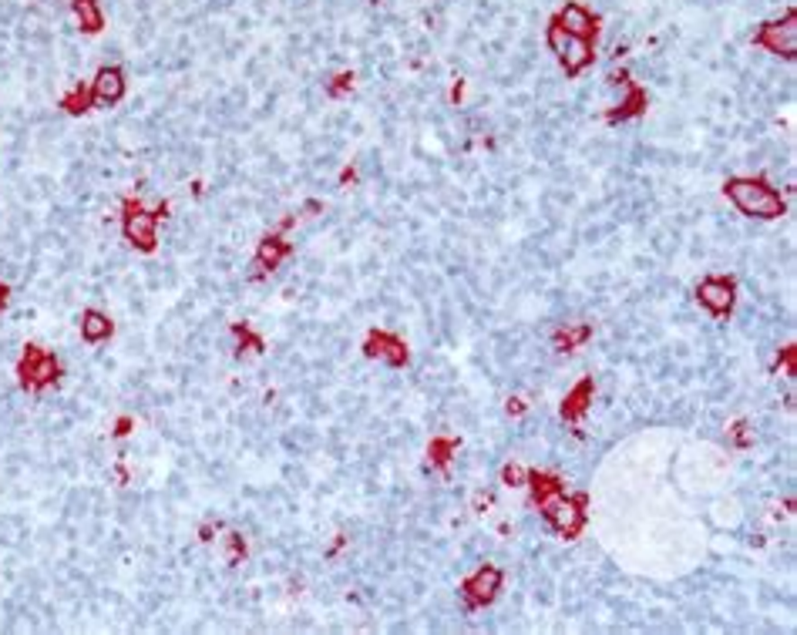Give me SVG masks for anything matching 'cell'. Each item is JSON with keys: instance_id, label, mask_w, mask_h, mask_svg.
<instances>
[{"instance_id": "cell-12", "label": "cell", "mask_w": 797, "mask_h": 635, "mask_svg": "<svg viewBox=\"0 0 797 635\" xmlns=\"http://www.w3.org/2000/svg\"><path fill=\"white\" fill-rule=\"evenodd\" d=\"M367 356H381V360L394 363V367L407 363V350H404V344L394 340V336H387V333H373L371 340H367Z\"/></svg>"}, {"instance_id": "cell-8", "label": "cell", "mask_w": 797, "mask_h": 635, "mask_svg": "<svg viewBox=\"0 0 797 635\" xmlns=\"http://www.w3.org/2000/svg\"><path fill=\"white\" fill-rule=\"evenodd\" d=\"M696 296H700V303L707 306L710 313L723 317V313H730V306H733V282L730 280H707V282H700Z\"/></svg>"}, {"instance_id": "cell-1", "label": "cell", "mask_w": 797, "mask_h": 635, "mask_svg": "<svg viewBox=\"0 0 797 635\" xmlns=\"http://www.w3.org/2000/svg\"><path fill=\"white\" fill-rule=\"evenodd\" d=\"M723 192H727V199L750 219H781L784 216V199H781L774 189H767L764 182H754V178H730V182L723 185Z\"/></svg>"}, {"instance_id": "cell-24", "label": "cell", "mask_w": 797, "mask_h": 635, "mask_svg": "<svg viewBox=\"0 0 797 635\" xmlns=\"http://www.w3.org/2000/svg\"><path fill=\"white\" fill-rule=\"evenodd\" d=\"M4 303H7V290L0 286V309H4Z\"/></svg>"}, {"instance_id": "cell-2", "label": "cell", "mask_w": 797, "mask_h": 635, "mask_svg": "<svg viewBox=\"0 0 797 635\" xmlns=\"http://www.w3.org/2000/svg\"><path fill=\"white\" fill-rule=\"evenodd\" d=\"M754 40H757V44H764L767 51L781 54V58H794V51H797V17H794V13H784V21L764 24Z\"/></svg>"}, {"instance_id": "cell-14", "label": "cell", "mask_w": 797, "mask_h": 635, "mask_svg": "<svg viewBox=\"0 0 797 635\" xmlns=\"http://www.w3.org/2000/svg\"><path fill=\"white\" fill-rule=\"evenodd\" d=\"M75 17H77V24H81V31H88V34H98L104 24L98 0H75Z\"/></svg>"}, {"instance_id": "cell-16", "label": "cell", "mask_w": 797, "mask_h": 635, "mask_svg": "<svg viewBox=\"0 0 797 635\" xmlns=\"http://www.w3.org/2000/svg\"><path fill=\"white\" fill-rule=\"evenodd\" d=\"M589 336H592V326L579 323V326H566V330L555 336V344H559V350H576V346H582Z\"/></svg>"}, {"instance_id": "cell-22", "label": "cell", "mask_w": 797, "mask_h": 635, "mask_svg": "<svg viewBox=\"0 0 797 635\" xmlns=\"http://www.w3.org/2000/svg\"><path fill=\"white\" fill-rule=\"evenodd\" d=\"M350 85H354V75H340V77H336V85H334V94H340V91H347Z\"/></svg>"}, {"instance_id": "cell-18", "label": "cell", "mask_w": 797, "mask_h": 635, "mask_svg": "<svg viewBox=\"0 0 797 635\" xmlns=\"http://www.w3.org/2000/svg\"><path fill=\"white\" fill-rule=\"evenodd\" d=\"M646 104V94L640 88H632V94H630V102L622 104V108H619L616 115L613 118H630V115H636V112H640V108H643Z\"/></svg>"}, {"instance_id": "cell-13", "label": "cell", "mask_w": 797, "mask_h": 635, "mask_svg": "<svg viewBox=\"0 0 797 635\" xmlns=\"http://www.w3.org/2000/svg\"><path fill=\"white\" fill-rule=\"evenodd\" d=\"M81 336H85L88 344H102V340H108V336H112V323H108V317H102L98 309H88V313L81 317Z\"/></svg>"}, {"instance_id": "cell-15", "label": "cell", "mask_w": 797, "mask_h": 635, "mask_svg": "<svg viewBox=\"0 0 797 635\" xmlns=\"http://www.w3.org/2000/svg\"><path fill=\"white\" fill-rule=\"evenodd\" d=\"M589 400H592V380H582L579 387L566 397V404H562V417L576 420L582 410H586V404H589Z\"/></svg>"}, {"instance_id": "cell-23", "label": "cell", "mask_w": 797, "mask_h": 635, "mask_svg": "<svg viewBox=\"0 0 797 635\" xmlns=\"http://www.w3.org/2000/svg\"><path fill=\"white\" fill-rule=\"evenodd\" d=\"M522 410H525V404H522L518 397H515V400H508V414H522Z\"/></svg>"}, {"instance_id": "cell-9", "label": "cell", "mask_w": 797, "mask_h": 635, "mask_svg": "<svg viewBox=\"0 0 797 635\" xmlns=\"http://www.w3.org/2000/svg\"><path fill=\"white\" fill-rule=\"evenodd\" d=\"M555 21H559V24H562V31H566V34H572V38H582V40L596 38V17H592L582 4H566V7H562V13H559Z\"/></svg>"}, {"instance_id": "cell-20", "label": "cell", "mask_w": 797, "mask_h": 635, "mask_svg": "<svg viewBox=\"0 0 797 635\" xmlns=\"http://www.w3.org/2000/svg\"><path fill=\"white\" fill-rule=\"evenodd\" d=\"M522 481H528V474L525 468H518V464H508L505 468V484H512V487H518Z\"/></svg>"}, {"instance_id": "cell-11", "label": "cell", "mask_w": 797, "mask_h": 635, "mask_svg": "<svg viewBox=\"0 0 797 635\" xmlns=\"http://www.w3.org/2000/svg\"><path fill=\"white\" fill-rule=\"evenodd\" d=\"M528 481H532V495H535V505H539L542 514H549V511L566 497L562 484L555 481V478H549V474H532Z\"/></svg>"}, {"instance_id": "cell-5", "label": "cell", "mask_w": 797, "mask_h": 635, "mask_svg": "<svg viewBox=\"0 0 797 635\" xmlns=\"http://www.w3.org/2000/svg\"><path fill=\"white\" fill-rule=\"evenodd\" d=\"M582 505H586L582 497H576V501L562 497V501H559V505H555L545 518L559 528V534H562V538H576V534L582 532V524H586V511H582Z\"/></svg>"}, {"instance_id": "cell-19", "label": "cell", "mask_w": 797, "mask_h": 635, "mask_svg": "<svg viewBox=\"0 0 797 635\" xmlns=\"http://www.w3.org/2000/svg\"><path fill=\"white\" fill-rule=\"evenodd\" d=\"M88 102H91L88 91H85V88H75V91H71V94H67V98H65V108H67V112H75V115H77V112H85V108H88Z\"/></svg>"}, {"instance_id": "cell-21", "label": "cell", "mask_w": 797, "mask_h": 635, "mask_svg": "<svg viewBox=\"0 0 797 635\" xmlns=\"http://www.w3.org/2000/svg\"><path fill=\"white\" fill-rule=\"evenodd\" d=\"M448 451H451V441H434V444H431V454H434L437 464L448 461Z\"/></svg>"}, {"instance_id": "cell-6", "label": "cell", "mask_w": 797, "mask_h": 635, "mask_svg": "<svg viewBox=\"0 0 797 635\" xmlns=\"http://www.w3.org/2000/svg\"><path fill=\"white\" fill-rule=\"evenodd\" d=\"M125 94V75L121 67H102L94 77V88H91V102L94 104H115Z\"/></svg>"}, {"instance_id": "cell-17", "label": "cell", "mask_w": 797, "mask_h": 635, "mask_svg": "<svg viewBox=\"0 0 797 635\" xmlns=\"http://www.w3.org/2000/svg\"><path fill=\"white\" fill-rule=\"evenodd\" d=\"M290 253V246H286V242H280V239H266L263 242V246H259V269L263 266H276V263H280V259H283V255Z\"/></svg>"}, {"instance_id": "cell-3", "label": "cell", "mask_w": 797, "mask_h": 635, "mask_svg": "<svg viewBox=\"0 0 797 635\" xmlns=\"http://www.w3.org/2000/svg\"><path fill=\"white\" fill-rule=\"evenodd\" d=\"M21 380L31 390L48 387L51 380H58V360L48 356L44 350H38V346H27L24 360H21Z\"/></svg>"}, {"instance_id": "cell-10", "label": "cell", "mask_w": 797, "mask_h": 635, "mask_svg": "<svg viewBox=\"0 0 797 635\" xmlns=\"http://www.w3.org/2000/svg\"><path fill=\"white\" fill-rule=\"evenodd\" d=\"M555 54H559V61H562V67H566V75H572V77L579 75L582 67H589L592 64V44L582 38H572V34H569L566 44H562Z\"/></svg>"}, {"instance_id": "cell-4", "label": "cell", "mask_w": 797, "mask_h": 635, "mask_svg": "<svg viewBox=\"0 0 797 635\" xmlns=\"http://www.w3.org/2000/svg\"><path fill=\"white\" fill-rule=\"evenodd\" d=\"M498 588H502V572L495 565H485L464 582V598H468V605H488Z\"/></svg>"}, {"instance_id": "cell-7", "label": "cell", "mask_w": 797, "mask_h": 635, "mask_svg": "<svg viewBox=\"0 0 797 635\" xmlns=\"http://www.w3.org/2000/svg\"><path fill=\"white\" fill-rule=\"evenodd\" d=\"M155 222H158V216L142 212V209L135 205L129 216H125V236L131 239V246H139V249L148 253L155 246Z\"/></svg>"}]
</instances>
